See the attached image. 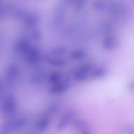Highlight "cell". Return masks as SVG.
Returning <instances> with one entry per match:
<instances>
[{
    "instance_id": "1",
    "label": "cell",
    "mask_w": 134,
    "mask_h": 134,
    "mask_svg": "<svg viewBox=\"0 0 134 134\" xmlns=\"http://www.w3.org/2000/svg\"><path fill=\"white\" fill-rule=\"evenodd\" d=\"M22 95L21 100L25 104L30 105L38 104L43 100L42 95L35 91H25Z\"/></svg>"
},
{
    "instance_id": "2",
    "label": "cell",
    "mask_w": 134,
    "mask_h": 134,
    "mask_svg": "<svg viewBox=\"0 0 134 134\" xmlns=\"http://www.w3.org/2000/svg\"><path fill=\"white\" fill-rule=\"evenodd\" d=\"M74 115V113L73 112H68L58 124L57 126V129L60 130L64 128L73 118Z\"/></svg>"
},
{
    "instance_id": "3",
    "label": "cell",
    "mask_w": 134,
    "mask_h": 134,
    "mask_svg": "<svg viewBox=\"0 0 134 134\" xmlns=\"http://www.w3.org/2000/svg\"><path fill=\"white\" fill-rule=\"evenodd\" d=\"M70 83L66 81L60 83L55 86L54 88V92L57 93H61L68 89L70 86Z\"/></svg>"
},
{
    "instance_id": "4",
    "label": "cell",
    "mask_w": 134,
    "mask_h": 134,
    "mask_svg": "<svg viewBox=\"0 0 134 134\" xmlns=\"http://www.w3.org/2000/svg\"><path fill=\"white\" fill-rule=\"evenodd\" d=\"M86 52L82 49L75 50L71 52L70 56L73 59L79 60L82 59L86 56Z\"/></svg>"
},
{
    "instance_id": "5",
    "label": "cell",
    "mask_w": 134,
    "mask_h": 134,
    "mask_svg": "<svg viewBox=\"0 0 134 134\" xmlns=\"http://www.w3.org/2000/svg\"><path fill=\"white\" fill-rule=\"evenodd\" d=\"M106 72V70L103 67L98 68L92 72L91 76L93 79H98L104 76Z\"/></svg>"
},
{
    "instance_id": "6",
    "label": "cell",
    "mask_w": 134,
    "mask_h": 134,
    "mask_svg": "<svg viewBox=\"0 0 134 134\" xmlns=\"http://www.w3.org/2000/svg\"><path fill=\"white\" fill-rule=\"evenodd\" d=\"M87 74L76 70L73 72V77L75 80L80 82L86 80L87 78Z\"/></svg>"
},
{
    "instance_id": "7",
    "label": "cell",
    "mask_w": 134,
    "mask_h": 134,
    "mask_svg": "<svg viewBox=\"0 0 134 134\" xmlns=\"http://www.w3.org/2000/svg\"><path fill=\"white\" fill-rule=\"evenodd\" d=\"M93 68L92 65L90 63H87L83 64L77 68L76 70L78 71L87 74Z\"/></svg>"
},
{
    "instance_id": "8",
    "label": "cell",
    "mask_w": 134,
    "mask_h": 134,
    "mask_svg": "<svg viewBox=\"0 0 134 134\" xmlns=\"http://www.w3.org/2000/svg\"><path fill=\"white\" fill-rule=\"evenodd\" d=\"M74 125L76 127L80 129H86L87 127V123L82 120H77L75 121Z\"/></svg>"
},
{
    "instance_id": "9",
    "label": "cell",
    "mask_w": 134,
    "mask_h": 134,
    "mask_svg": "<svg viewBox=\"0 0 134 134\" xmlns=\"http://www.w3.org/2000/svg\"><path fill=\"white\" fill-rule=\"evenodd\" d=\"M48 121L47 119H44L39 121L37 124V127L39 129H43L47 125Z\"/></svg>"
},
{
    "instance_id": "10",
    "label": "cell",
    "mask_w": 134,
    "mask_h": 134,
    "mask_svg": "<svg viewBox=\"0 0 134 134\" xmlns=\"http://www.w3.org/2000/svg\"><path fill=\"white\" fill-rule=\"evenodd\" d=\"M83 134H89V133L88 132H85Z\"/></svg>"
}]
</instances>
